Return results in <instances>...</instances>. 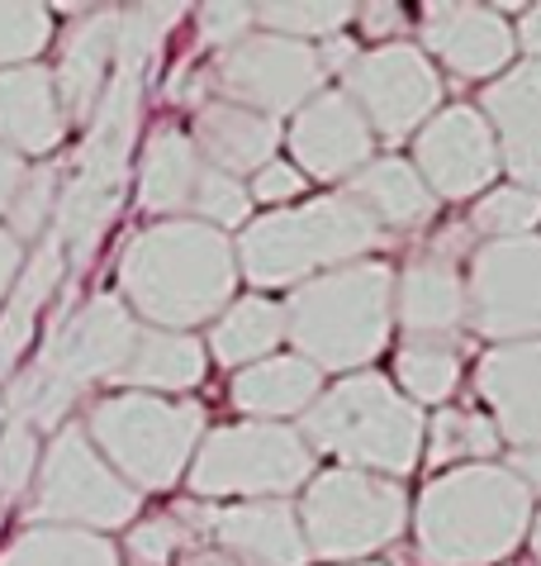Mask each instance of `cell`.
Masks as SVG:
<instances>
[{"instance_id":"obj_1","label":"cell","mask_w":541,"mask_h":566,"mask_svg":"<svg viewBox=\"0 0 541 566\" xmlns=\"http://www.w3.org/2000/svg\"><path fill=\"white\" fill-rule=\"evenodd\" d=\"M233 243L200 219H162L134 233L119 258V291L157 328H195L233 301Z\"/></svg>"},{"instance_id":"obj_2","label":"cell","mask_w":541,"mask_h":566,"mask_svg":"<svg viewBox=\"0 0 541 566\" xmlns=\"http://www.w3.org/2000/svg\"><path fill=\"white\" fill-rule=\"evenodd\" d=\"M134 338H138V324L129 305L119 295H91L76 314L53 319V334H47L43 353L20 376L6 381L0 415L29 423L34 433L57 429L72 405L82 400L86 386L115 381L124 371V361L134 353Z\"/></svg>"},{"instance_id":"obj_3","label":"cell","mask_w":541,"mask_h":566,"mask_svg":"<svg viewBox=\"0 0 541 566\" xmlns=\"http://www.w3.org/2000/svg\"><path fill=\"white\" fill-rule=\"evenodd\" d=\"M532 495L503 467H456L418 500V553L433 566H495L522 543Z\"/></svg>"},{"instance_id":"obj_4","label":"cell","mask_w":541,"mask_h":566,"mask_svg":"<svg viewBox=\"0 0 541 566\" xmlns=\"http://www.w3.org/2000/svg\"><path fill=\"white\" fill-rule=\"evenodd\" d=\"M138 101H142V76L115 72L105 86L95 115L86 119L91 134L76 153L72 181H62L53 233L72 266H86L100 248L105 229L115 224L124 181H129V157H134V129H138Z\"/></svg>"},{"instance_id":"obj_5","label":"cell","mask_w":541,"mask_h":566,"mask_svg":"<svg viewBox=\"0 0 541 566\" xmlns=\"http://www.w3.org/2000/svg\"><path fill=\"white\" fill-rule=\"evenodd\" d=\"M394 272L385 262H357L309 281L285 305V334L318 371H352L380 357L394 319Z\"/></svg>"},{"instance_id":"obj_6","label":"cell","mask_w":541,"mask_h":566,"mask_svg":"<svg viewBox=\"0 0 541 566\" xmlns=\"http://www.w3.org/2000/svg\"><path fill=\"white\" fill-rule=\"evenodd\" d=\"M305 433L314 448L352 462L357 471H385V476H409L418 467L423 448V415L413 410L385 376L357 371L338 381L323 400L305 410Z\"/></svg>"},{"instance_id":"obj_7","label":"cell","mask_w":541,"mask_h":566,"mask_svg":"<svg viewBox=\"0 0 541 566\" xmlns=\"http://www.w3.org/2000/svg\"><path fill=\"white\" fill-rule=\"evenodd\" d=\"M380 243V224L352 196H318L299 210H276L237 239V266L252 286H295L318 266H338Z\"/></svg>"},{"instance_id":"obj_8","label":"cell","mask_w":541,"mask_h":566,"mask_svg":"<svg viewBox=\"0 0 541 566\" xmlns=\"http://www.w3.org/2000/svg\"><path fill=\"white\" fill-rule=\"evenodd\" d=\"M86 438L138 491H171L190 462V452L204 438V405L195 400L171 405V400L142 396V390L109 396L91 405Z\"/></svg>"},{"instance_id":"obj_9","label":"cell","mask_w":541,"mask_h":566,"mask_svg":"<svg viewBox=\"0 0 541 566\" xmlns=\"http://www.w3.org/2000/svg\"><path fill=\"white\" fill-rule=\"evenodd\" d=\"M134 514H138V491L91 448L82 423H62L39 462L29 518L57 528L82 524L86 533H95V528L134 524Z\"/></svg>"},{"instance_id":"obj_10","label":"cell","mask_w":541,"mask_h":566,"mask_svg":"<svg viewBox=\"0 0 541 566\" xmlns=\"http://www.w3.org/2000/svg\"><path fill=\"white\" fill-rule=\"evenodd\" d=\"M404 491L385 476H365V471H323L305 491V547L314 557L347 562L390 547L404 533Z\"/></svg>"},{"instance_id":"obj_11","label":"cell","mask_w":541,"mask_h":566,"mask_svg":"<svg viewBox=\"0 0 541 566\" xmlns=\"http://www.w3.org/2000/svg\"><path fill=\"white\" fill-rule=\"evenodd\" d=\"M314 471V452L285 423H229L200 438L190 491L200 500L219 495H290Z\"/></svg>"},{"instance_id":"obj_12","label":"cell","mask_w":541,"mask_h":566,"mask_svg":"<svg viewBox=\"0 0 541 566\" xmlns=\"http://www.w3.org/2000/svg\"><path fill=\"white\" fill-rule=\"evenodd\" d=\"M466 319L485 338L528 343L541 334V239H499L475 253Z\"/></svg>"},{"instance_id":"obj_13","label":"cell","mask_w":541,"mask_h":566,"mask_svg":"<svg viewBox=\"0 0 541 566\" xmlns=\"http://www.w3.org/2000/svg\"><path fill=\"white\" fill-rule=\"evenodd\" d=\"M342 96L361 109V119L371 124L385 144H400V138H409L442 105V76L423 49L385 43V49L361 53L352 67H347Z\"/></svg>"},{"instance_id":"obj_14","label":"cell","mask_w":541,"mask_h":566,"mask_svg":"<svg viewBox=\"0 0 541 566\" xmlns=\"http://www.w3.org/2000/svg\"><path fill=\"white\" fill-rule=\"evenodd\" d=\"M219 67V86L229 91L233 105L257 109V115H290L305 109L318 86H323V67L309 43L280 39V34H247L233 49H224Z\"/></svg>"},{"instance_id":"obj_15","label":"cell","mask_w":541,"mask_h":566,"mask_svg":"<svg viewBox=\"0 0 541 566\" xmlns=\"http://www.w3.org/2000/svg\"><path fill=\"white\" fill-rule=\"evenodd\" d=\"M418 171L423 186L433 196L466 200L475 191H485L499 177V144L489 119L475 105H452L437 109V119L423 124L418 134Z\"/></svg>"},{"instance_id":"obj_16","label":"cell","mask_w":541,"mask_h":566,"mask_svg":"<svg viewBox=\"0 0 541 566\" xmlns=\"http://www.w3.org/2000/svg\"><path fill=\"white\" fill-rule=\"evenodd\" d=\"M375 138L361 109L342 96V91H323L314 96L290 124V153L295 163L318 181H342L365 167Z\"/></svg>"},{"instance_id":"obj_17","label":"cell","mask_w":541,"mask_h":566,"mask_svg":"<svg viewBox=\"0 0 541 566\" xmlns=\"http://www.w3.org/2000/svg\"><path fill=\"white\" fill-rule=\"evenodd\" d=\"M475 390L489 405V423L518 448L541 443V338L503 343L480 357Z\"/></svg>"},{"instance_id":"obj_18","label":"cell","mask_w":541,"mask_h":566,"mask_svg":"<svg viewBox=\"0 0 541 566\" xmlns=\"http://www.w3.org/2000/svg\"><path fill=\"white\" fill-rule=\"evenodd\" d=\"M423 43L442 67H452L466 82L495 76L513 62V29L489 6H427Z\"/></svg>"},{"instance_id":"obj_19","label":"cell","mask_w":541,"mask_h":566,"mask_svg":"<svg viewBox=\"0 0 541 566\" xmlns=\"http://www.w3.org/2000/svg\"><path fill=\"white\" fill-rule=\"evenodd\" d=\"M200 528H210L219 538V553H229L237 566H305L309 562L299 518L280 500L210 510V514H200Z\"/></svg>"},{"instance_id":"obj_20","label":"cell","mask_w":541,"mask_h":566,"mask_svg":"<svg viewBox=\"0 0 541 566\" xmlns=\"http://www.w3.org/2000/svg\"><path fill=\"white\" fill-rule=\"evenodd\" d=\"M67 138V115L57 105L53 72L29 62V67H0V148L43 157Z\"/></svg>"},{"instance_id":"obj_21","label":"cell","mask_w":541,"mask_h":566,"mask_svg":"<svg viewBox=\"0 0 541 566\" xmlns=\"http://www.w3.org/2000/svg\"><path fill=\"white\" fill-rule=\"evenodd\" d=\"M485 109L499 129L495 144L503 148V167L541 196V62H522L499 76L485 91Z\"/></svg>"},{"instance_id":"obj_22","label":"cell","mask_w":541,"mask_h":566,"mask_svg":"<svg viewBox=\"0 0 541 566\" xmlns=\"http://www.w3.org/2000/svg\"><path fill=\"white\" fill-rule=\"evenodd\" d=\"M390 310H400V328L409 338L447 343L466 324V281H460L456 262L437 248L413 258L400 272V295Z\"/></svg>"},{"instance_id":"obj_23","label":"cell","mask_w":541,"mask_h":566,"mask_svg":"<svg viewBox=\"0 0 541 566\" xmlns=\"http://www.w3.org/2000/svg\"><path fill=\"white\" fill-rule=\"evenodd\" d=\"M280 144V124L257 109H243L233 101H210L195 109V138L190 148L200 153L204 167L243 177V171H262L270 153Z\"/></svg>"},{"instance_id":"obj_24","label":"cell","mask_w":541,"mask_h":566,"mask_svg":"<svg viewBox=\"0 0 541 566\" xmlns=\"http://www.w3.org/2000/svg\"><path fill=\"white\" fill-rule=\"evenodd\" d=\"M115 24L119 10H95L82 24H72L67 39H62L53 86L67 119H91L95 105H100L109 86V67H115Z\"/></svg>"},{"instance_id":"obj_25","label":"cell","mask_w":541,"mask_h":566,"mask_svg":"<svg viewBox=\"0 0 541 566\" xmlns=\"http://www.w3.org/2000/svg\"><path fill=\"white\" fill-rule=\"evenodd\" d=\"M62 266H67V253H62L57 233L47 229L43 239H39V248H34V258H24L20 276H14V286L6 295V305H0V386L14 376L24 348L34 343V334H39V310L57 295Z\"/></svg>"},{"instance_id":"obj_26","label":"cell","mask_w":541,"mask_h":566,"mask_svg":"<svg viewBox=\"0 0 541 566\" xmlns=\"http://www.w3.org/2000/svg\"><path fill=\"white\" fill-rule=\"evenodd\" d=\"M342 196H352L375 224H390V229H418L437 214V196L427 191L423 177L404 163V157L365 163L361 171H352V181H347Z\"/></svg>"},{"instance_id":"obj_27","label":"cell","mask_w":541,"mask_h":566,"mask_svg":"<svg viewBox=\"0 0 541 566\" xmlns=\"http://www.w3.org/2000/svg\"><path fill=\"white\" fill-rule=\"evenodd\" d=\"M318 390H323V371L309 367L305 357H262L233 376V405L257 419L305 415Z\"/></svg>"},{"instance_id":"obj_28","label":"cell","mask_w":541,"mask_h":566,"mask_svg":"<svg viewBox=\"0 0 541 566\" xmlns=\"http://www.w3.org/2000/svg\"><path fill=\"white\" fill-rule=\"evenodd\" d=\"M200 153L190 148V138L181 129H157L142 148L138 163V206L148 214H181L190 210L200 181Z\"/></svg>"},{"instance_id":"obj_29","label":"cell","mask_w":541,"mask_h":566,"mask_svg":"<svg viewBox=\"0 0 541 566\" xmlns=\"http://www.w3.org/2000/svg\"><path fill=\"white\" fill-rule=\"evenodd\" d=\"M204 376V343L171 328H138L134 353L115 381L148 390H190Z\"/></svg>"},{"instance_id":"obj_30","label":"cell","mask_w":541,"mask_h":566,"mask_svg":"<svg viewBox=\"0 0 541 566\" xmlns=\"http://www.w3.org/2000/svg\"><path fill=\"white\" fill-rule=\"evenodd\" d=\"M0 566H119V553L105 533L34 524L0 547Z\"/></svg>"},{"instance_id":"obj_31","label":"cell","mask_w":541,"mask_h":566,"mask_svg":"<svg viewBox=\"0 0 541 566\" xmlns=\"http://www.w3.org/2000/svg\"><path fill=\"white\" fill-rule=\"evenodd\" d=\"M280 338H285V305L247 295V301H233L219 314L210 348L224 367H252V361H262Z\"/></svg>"},{"instance_id":"obj_32","label":"cell","mask_w":541,"mask_h":566,"mask_svg":"<svg viewBox=\"0 0 541 566\" xmlns=\"http://www.w3.org/2000/svg\"><path fill=\"white\" fill-rule=\"evenodd\" d=\"M394 371H400V386L418 405H442L460 386V353L452 343L409 338L400 357H394Z\"/></svg>"},{"instance_id":"obj_33","label":"cell","mask_w":541,"mask_h":566,"mask_svg":"<svg viewBox=\"0 0 541 566\" xmlns=\"http://www.w3.org/2000/svg\"><path fill=\"white\" fill-rule=\"evenodd\" d=\"M499 452V429L475 410H437L433 438H427V462L447 467L460 458H495Z\"/></svg>"},{"instance_id":"obj_34","label":"cell","mask_w":541,"mask_h":566,"mask_svg":"<svg viewBox=\"0 0 541 566\" xmlns=\"http://www.w3.org/2000/svg\"><path fill=\"white\" fill-rule=\"evenodd\" d=\"M181 20V6H134L119 10L115 24V72H138L148 67V57L162 49L167 29Z\"/></svg>"},{"instance_id":"obj_35","label":"cell","mask_w":541,"mask_h":566,"mask_svg":"<svg viewBox=\"0 0 541 566\" xmlns=\"http://www.w3.org/2000/svg\"><path fill=\"white\" fill-rule=\"evenodd\" d=\"M466 224L485 239H532V229L541 224V196L528 191V186H499L489 191L480 206L470 210Z\"/></svg>"},{"instance_id":"obj_36","label":"cell","mask_w":541,"mask_h":566,"mask_svg":"<svg viewBox=\"0 0 541 566\" xmlns=\"http://www.w3.org/2000/svg\"><path fill=\"white\" fill-rule=\"evenodd\" d=\"M257 20H266V29H276L280 39H338L342 24L352 20V6L342 0H318V6H305V0H285V6H262Z\"/></svg>"},{"instance_id":"obj_37","label":"cell","mask_w":541,"mask_h":566,"mask_svg":"<svg viewBox=\"0 0 541 566\" xmlns=\"http://www.w3.org/2000/svg\"><path fill=\"white\" fill-rule=\"evenodd\" d=\"M57 191H62V177H57L53 163L24 171V186H20V196H14V206H10V229H6L14 243L43 239L47 219H53V210H57Z\"/></svg>"},{"instance_id":"obj_38","label":"cell","mask_w":541,"mask_h":566,"mask_svg":"<svg viewBox=\"0 0 541 566\" xmlns=\"http://www.w3.org/2000/svg\"><path fill=\"white\" fill-rule=\"evenodd\" d=\"M53 43V14L43 6H0V67H29Z\"/></svg>"},{"instance_id":"obj_39","label":"cell","mask_w":541,"mask_h":566,"mask_svg":"<svg viewBox=\"0 0 541 566\" xmlns=\"http://www.w3.org/2000/svg\"><path fill=\"white\" fill-rule=\"evenodd\" d=\"M190 210L200 214V224H210V229H233V224H243L247 210H252V196H247V186L229 177V171H214V167H200V181H195V196H190Z\"/></svg>"},{"instance_id":"obj_40","label":"cell","mask_w":541,"mask_h":566,"mask_svg":"<svg viewBox=\"0 0 541 566\" xmlns=\"http://www.w3.org/2000/svg\"><path fill=\"white\" fill-rule=\"evenodd\" d=\"M39 471V433L20 419L0 423V500H14L29 491Z\"/></svg>"},{"instance_id":"obj_41","label":"cell","mask_w":541,"mask_h":566,"mask_svg":"<svg viewBox=\"0 0 541 566\" xmlns=\"http://www.w3.org/2000/svg\"><path fill=\"white\" fill-rule=\"evenodd\" d=\"M177 547H181V524L177 518H167V514L142 518V524L129 533V557L138 566H167Z\"/></svg>"},{"instance_id":"obj_42","label":"cell","mask_w":541,"mask_h":566,"mask_svg":"<svg viewBox=\"0 0 541 566\" xmlns=\"http://www.w3.org/2000/svg\"><path fill=\"white\" fill-rule=\"evenodd\" d=\"M252 20H257V10H252V6H204V10H200L204 39H210V43H224V49H233L237 39H247Z\"/></svg>"},{"instance_id":"obj_43","label":"cell","mask_w":541,"mask_h":566,"mask_svg":"<svg viewBox=\"0 0 541 566\" xmlns=\"http://www.w3.org/2000/svg\"><path fill=\"white\" fill-rule=\"evenodd\" d=\"M299 191H305V177L285 163H266L262 171H252V186H247V196L266 200V206H280V200H290Z\"/></svg>"},{"instance_id":"obj_44","label":"cell","mask_w":541,"mask_h":566,"mask_svg":"<svg viewBox=\"0 0 541 566\" xmlns=\"http://www.w3.org/2000/svg\"><path fill=\"white\" fill-rule=\"evenodd\" d=\"M508 476L513 481H522V491H541V443H532V448H513V458H508Z\"/></svg>"},{"instance_id":"obj_45","label":"cell","mask_w":541,"mask_h":566,"mask_svg":"<svg viewBox=\"0 0 541 566\" xmlns=\"http://www.w3.org/2000/svg\"><path fill=\"white\" fill-rule=\"evenodd\" d=\"M24 157L20 153H10V148H0V214H10L14 206V196H20V186H24Z\"/></svg>"},{"instance_id":"obj_46","label":"cell","mask_w":541,"mask_h":566,"mask_svg":"<svg viewBox=\"0 0 541 566\" xmlns=\"http://www.w3.org/2000/svg\"><path fill=\"white\" fill-rule=\"evenodd\" d=\"M404 29V10L400 6H361V34L371 39H390Z\"/></svg>"},{"instance_id":"obj_47","label":"cell","mask_w":541,"mask_h":566,"mask_svg":"<svg viewBox=\"0 0 541 566\" xmlns=\"http://www.w3.org/2000/svg\"><path fill=\"white\" fill-rule=\"evenodd\" d=\"M20 266H24L20 243H14L10 233L0 229V305H6V295H10V286H14V276H20Z\"/></svg>"},{"instance_id":"obj_48","label":"cell","mask_w":541,"mask_h":566,"mask_svg":"<svg viewBox=\"0 0 541 566\" xmlns=\"http://www.w3.org/2000/svg\"><path fill=\"white\" fill-rule=\"evenodd\" d=\"M357 62V53H352V43L347 39H328L323 49H318V67H323V76L328 72H347Z\"/></svg>"},{"instance_id":"obj_49","label":"cell","mask_w":541,"mask_h":566,"mask_svg":"<svg viewBox=\"0 0 541 566\" xmlns=\"http://www.w3.org/2000/svg\"><path fill=\"white\" fill-rule=\"evenodd\" d=\"M518 43L532 53V62H541V6L522 14V24H518Z\"/></svg>"},{"instance_id":"obj_50","label":"cell","mask_w":541,"mask_h":566,"mask_svg":"<svg viewBox=\"0 0 541 566\" xmlns=\"http://www.w3.org/2000/svg\"><path fill=\"white\" fill-rule=\"evenodd\" d=\"M181 566H237L229 553H219V547H195V553H185Z\"/></svg>"},{"instance_id":"obj_51","label":"cell","mask_w":541,"mask_h":566,"mask_svg":"<svg viewBox=\"0 0 541 566\" xmlns=\"http://www.w3.org/2000/svg\"><path fill=\"white\" fill-rule=\"evenodd\" d=\"M532 553H537V562H541V514H537V524H532Z\"/></svg>"}]
</instances>
